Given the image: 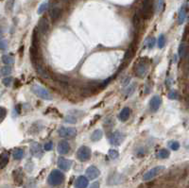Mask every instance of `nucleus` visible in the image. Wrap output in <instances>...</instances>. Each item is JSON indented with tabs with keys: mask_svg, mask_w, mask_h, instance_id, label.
I'll list each match as a JSON object with an SVG mask.
<instances>
[{
	"mask_svg": "<svg viewBox=\"0 0 189 188\" xmlns=\"http://www.w3.org/2000/svg\"><path fill=\"white\" fill-rule=\"evenodd\" d=\"M133 71H134V74L137 78H140V79H143L146 77L148 71H149V62L147 59H142L140 60L136 64L135 66L133 67Z\"/></svg>",
	"mask_w": 189,
	"mask_h": 188,
	"instance_id": "f257e3e1",
	"label": "nucleus"
},
{
	"mask_svg": "<svg viewBox=\"0 0 189 188\" xmlns=\"http://www.w3.org/2000/svg\"><path fill=\"white\" fill-rule=\"evenodd\" d=\"M64 180V175L62 171L54 169L50 172L49 178H47V182L51 186H58L63 183Z\"/></svg>",
	"mask_w": 189,
	"mask_h": 188,
	"instance_id": "f03ea898",
	"label": "nucleus"
},
{
	"mask_svg": "<svg viewBox=\"0 0 189 188\" xmlns=\"http://www.w3.org/2000/svg\"><path fill=\"white\" fill-rule=\"evenodd\" d=\"M31 91L34 95H36L38 98L42 99H44V100H52V96L51 94L47 91L45 88L40 86V85H33L31 87Z\"/></svg>",
	"mask_w": 189,
	"mask_h": 188,
	"instance_id": "7ed1b4c3",
	"label": "nucleus"
},
{
	"mask_svg": "<svg viewBox=\"0 0 189 188\" xmlns=\"http://www.w3.org/2000/svg\"><path fill=\"white\" fill-rule=\"evenodd\" d=\"M166 169V167L164 165H158V166H155L151 169H150L148 172H146L143 176V180L145 181H148V180H151L152 179H154L155 177H157L158 175H160L162 172H164Z\"/></svg>",
	"mask_w": 189,
	"mask_h": 188,
	"instance_id": "20e7f679",
	"label": "nucleus"
},
{
	"mask_svg": "<svg viewBox=\"0 0 189 188\" xmlns=\"http://www.w3.org/2000/svg\"><path fill=\"white\" fill-rule=\"evenodd\" d=\"M91 154H92V151L90 148L86 146H81L77 151V158L80 162H86L91 158Z\"/></svg>",
	"mask_w": 189,
	"mask_h": 188,
	"instance_id": "39448f33",
	"label": "nucleus"
},
{
	"mask_svg": "<svg viewBox=\"0 0 189 188\" xmlns=\"http://www.w3.org/2000/svg\"><path fill=\"white\" fill-rule=\"evenodd\" d=\"M124 140H125V134L123 132L118 131V130L113 132L109 138L110 144L113 146H120L123 143Z\"/></svg>",
	"mask_w": 189,
	"mask_h": 188,
	"instance_id": "423d86ee",
	"label": "nucleus"
},
{
	"mask_svg": "<svg viewBox=\"0 0 189 188\" xmlns=\"http://www.w3.org/2000/svg\"><path fill=\"white\" fill-rule=\"evenodd\" d=\"M58 133L61 137L69 139V138H73L76 136L77 130L75 128H70V127H68V128L67 127H61L58 130Z\"/></svg>",
	"mask_w": 189,
	"mask_h": 188,
	"instance_id": "0eeeda50",
	"label": "nucleus"
},
{
	"mask_svg": "<svg viewBox=\"0 0 189 188\" xmlns=\"http://www.w3.org/2000/svg\"><path fill=\"white\" fill-rule=\"evenodd\" d=\"M152 0H144L143 9H142V15L145 19H149L152 15V8H153Z\"/></svg>",
	"mask_w": 189,
	"mask_h": 188,
	"instance_id": "6e6552de",
	"label": "nucleus"
},
{
	"mask_svg": "<svg viewBox=\"0 0 189 188\" xmlns=\"http://www.w3.org/2000/svg\"><path fill=\"white\" fill-rule=\"evenodd\" d=\"M37 29H38L39 33L42 35H45L47 33V31H49V23L46 18H41L40 19Z\"/></svg>",
	"mask_w": 189,
	"mask_h": 188,
	"instance_id": "1a4fd4ad",
	"label": "nucleus"
},
{
	"mask_svg": "<svg viewBox=\"0 0 189 188\" xmlns=\"http://www.w3.org/2000/svg\"><path fill=\"white\" fill-rule=\"evenodd\" d=\"M57 165L60 169H62L64 171H68L72 166V161L65 159L64 157H60L57 161Z\"/></svg>",
	"mask_w": 189,
	"mask_h": 188,
	"instance_id": "9d476101",
	"label": "nucleus"
},
{
	"mask_svg": "<svg viewBox=\"0 0 189 188\" xmlns=\"http://www.w3.org/2000/svg\"><path fill=\"white\" fill-rule=\"evenodd\" d=\"M30 151L32 153V155L36 158H41L43 154V150L42 148V146L39 143H32L30 146Z\"/></svg>",
	"mask_w": 189,
	"mask_h": 188,
	"instance_id": "9b49d317",
	"label": "nucleus"
},
{
	"mask_svg": "<svg viewBox=\"0 0 189 188\" xmlns=\"http://www.w3.org/2000/svg\"><path fill=\"white\" fill-rule=\"evenodd\" d=\"M100 175V171L94 165H91L86 169V176L89 180H94Z\"/></svg>",
	"mask_w": 189,
	"mask_h": 188,
	"instance_id": "f8f14e48",
	"label": "nucleus"
},
{
	"mask_svg": "<svg viewBox=\"0 0 189 188\" xmlns=\"http://www.w3.org/2000/svg\"><path fill=\"white\" fill-rule=\"evenodd\" d=\"M57 151L59 154L61 155H64L67 154L70 151V145L67 141H61V142L58 144L57 146Z\"/></svg>",
	"mask_w": 189,
	"mask_h": 188,
	"instance_id": "ddd939ff",
	"label": "nucleus"
},
{
	"mask_svg": "<svg viewBox=\"0 0 189 188\" xmlns=\"http://www.w3.org/2000/svg\"><path fill=\"white\" fill-rule=\"evenodd\" d=\"M162 104V99L159 96H154L150 101V109L151 112H157Z\"/></svg>",
	"mask_w": 189,
	"mask_h": 188,
	"instance_id": "4468645a",
	"label": "nucleus"
},
{
	"mask_svg": "<svg viewBox=\"0 0 189 188\" xmlns=\"http://www.w3.org/2000/svg\"><path fill=\"white\" fill-rule=\"evenodd\" d=\"M186 15H187V4L184 3L180 11H179V13H178V25H182L183 22L185 21V18H186Z\"/></svg>",
	"mask_w": 189,
	"mask_h": 188,
	"instance_id": "2eb2a0df",
	"label": "nucleus"
},
{
	"mask_svg": "<svg viewBox=\"0 0 189 188\" xmlns=\"http://www.w3.org/2000/svg\"><path fill=\"white\" fill-rule=\"evenodd\" d=\"M89 179L85 176H79L75 182V187L76 188H87L88 186V180Z\"/></svg>",
	"mask_w": 189,
	"mask_h": 188,
	"instance_id": "dca6fc26",
	"label": "nucleus"
},
{
	"mask_svg": "<svg viewBox=\"0 0 189 188\" xmlns=\"http://www.w3.org/2000/svg\"><path fill=\"white\" fill-rule=\"evenodd\" d=\"M13 180L17 185H21L23 182V172L21 168L15 169L13 172Z\"/></svg>",
	"mask_w": 189,
	"mask_h": 188,
	"instance_id": "f3484780",
	"label": "nucleus"
},
{
	"mask_svg": "<svg viewBox=\"0 0 189 188\" xmlns=\"http://www.w3.org/2000/svg\"><path fill=\"white\" fill-rule=\"evenodd\" d=\"M133 54H134V48H132V46H130V48L127 50V52H126V54L124 56L123 63H122V67H125L126 64H128L130 63V61L133 57Z\"/></svg>",
	"mask_w": 189,
	"mask_h": 188,
	"instance_id": "a211bd4d",
	"label": "nucleus"
},
{
	"mask_svg": "<svg viewBox=\"0 0 189 188\" xmlns=\"http://www.w3.org/2000/svg\"><path fill=\"white\" fill-rule=\"evenodd\" d=\"M130 109H129L128 107L123 108V109L121 110V112L119 113V114H118V118H119V120L122 121V122L127 121L128 118L130 117Z\"/></svg>",
	"mask_w": 189,
	"mask_h": 188,
	"instance_id": "6ab92c4d",
	"label": "nucleus"
},
{
	"mask_svg": "<svg viewBox=\"0 0 189 188\" xmlns=\"http://www.w3.org/2000/svg\"><path fill=\"white\" fill-rule=\"evenodd\" d=\"M187 50H188V46H187V43L185 42H181L179 45V50H178V53H179V56L180 58H184L186 56V53H187Z\"/></svg>",
	"mask_w": 189,
	"mask_h": 188,
	"instance_id": "aec40b11",
	"label": "nucleus"
},
{
	"mask_svg": "<svg viewBox=\"0 0 189 188\" xmlns=\"http://www.w3.org/2000/svg\"><path fill=\"white\" fill-rule=\"evenodd\" d=\"M142 14L140 13H135L133 15V18H132V22H133V26L136 29H140L141 27H142Z\"/></svg>",
	"mask_w": 189,
	"mask_h": 188,
	"instance_id": "412c9836",
	"label": "nucleus"
},
{
	"mask_svg": "<svg viewBox=\"0 0 189 188\" xmlns=\"http://www.w3.org/2000/svg\"><path fill=\"white\" fill-rule=\"evenodd\" d=\"M103 136V132L101 130H96L92 134H91V140L93 141V142H98V141H100Z\"/></svg>",
	"mask_w": 189,
	"mask_h": 188,
	"instance_id": "4be33fe9",
	"label": "nucleus"
},
{
	"mask_svg": "<svg viewBox=\"0 0 189 188\" xmlns=\"http://www.w3.org/2000/svg\"><path fill=\"white\" fill-rule=\"evenodd\" d=\"M61 13H62V10L58 7L56 8H53L50 12V17H51V20L52 21H56L59 19V17L61 16Z\"/></svg>",
	"mask_w": 189,
	"mask_h": 188,
	"instance_id": "5701e85b",
	"label": "nucleus"
},
{
	"mask_svg": "<svg viewBox=\"0 0 189 188\" xmlns=\"http://www.w3.org/2000/svg\"><path fill=\"white\" fill-rule=\"evenodd\" d=\"M169 155H170L169 151L166 149H162L156 152V157L158 159H167L169 157Z\"/></svg>",
	"mask_w": 189,
	"mask_h": 188,
	"instance_id": "b1692460",
	"label": "nucleus"
},
{
	"mask_svg": "<svg viewBox=\"0 0 189 188\" xmlns=\"http://www.w3.org/2000/svg\"><path fill=\"white\" fill-rule=\"evenodd\" d=\"M9 163V154L7 152L2 153L1 159H0V168L3 169Z\"/></svg>",
	"mask_w": 189,
	"mask_h": 188,
	"instance_id": "393cba45",
	"label": "nucleus"
},
{
	"mask_svg": "<svg viewBox=\"0 0 189 188\" xmlns=\"http://www.w3.org/2000/svg\"><path fill=\"white\" fill-rule=\"evenodd\" d=\"M23 156H24V150H23L22 149L17 148V149H15V150H13V157L14 160L19 161V160H21V159L23 158Z\"/></svg>",
	"mask_w": 189,
	"mask_h": 188,
	"instance_id": "a878e982",
	"label": "nucleus"
},
{
	"mask_svg": "<svg viewBox=\"0 0 189 188\" xmlns=\"http://www.w3.org/2000/svg\"><path fill=\"white\" fill-rule=\"evenodd\" d=\"M2 62L6 65H12L14 64V59L11 55H3L2 56Z\"/></svg>",
	"mask_w": 189,
	"mask_h": 188,
	"instance_id": "bb28decb",
	"label": "nucleus"
},
{
	"mask_svg": "<svg viewBox=\"0 0 189 188\" xmlns=\"http://www.w3.org/2000/svg\"><path fill=\"white\" fill-rule=\"evenodd\" d=\"M13 71V68L10 65H5L1 68V76L2 77H7L9 76Z\"/></svg>",
	"mask_w": 189,
	"mask_h": 188,
	"instance_id": "cd10ccee",
	"label": "nucleus"
},
{
	"mask_svg": "<svg viewBox=\"0 0 189 188\" xmlns=\"http://www.w3.org/2000/svg\"><path fill=\"white\" fill-rule=\"evenodd\" d=\"M155 43H156V40H155L154 37H149V38L146 40V42H145L146 45L148 46V48H149L150 49H151V48H154Z\"/></svg>",
	"mask_w": 189,
	"mask_h": 188,
	"instance_id": "c85d7f7f",
	"label": "nucleus"
},
{
	"mask_svg": "<svg viewBox=\"0 0 189 188\" xmlns=\"http://www.w3.org/2000/svg\"><path fill=\"white\" fill-rule=\"evenodd\" d=\"M78 119H77V116L75 114H68L65 118H64V122L65 123H69V124H75L77 123Z\"/></svg>",
	"mask_w": 189,
	"mask_h": 188,
	"instance_id": "c756f323",
	"label": "nucleus"
},
{
	"mask_svg": "<svg viewBox=\"0 0 189 188\" xmlns=\"http://www.w3.org/2000/svg\"><path fill=\"white\" fill-rule=\"evenodd\" d=\"M158 48H163L164 46L166 45V38H165V35L164 34H161L158 38Z\"/></svg>",
	"mask_w": 189,
	"mask_h": 188,
	"instance_id": "7c9ffc66",
	"label": "nucleus"
},
{
	"mask_svg": "<svg viewBox=\"0 0 189 188\" xmlns=\"http://www.w3.org/2000/svg\"><path fill=\"white\" fill-rule=\"evenodd\" d=\"M47 8H49V3L47 2H43V3H42L41 5H40V7L38 8V14H42V13H43L46 10H47Z\"/></svg>",
	"mask_w": 189,
	"mask_h": 188,
	"instance_id": "2f4dec72",
	"label": "nucleus"
},
{
	"mask_svg": "<svg viewBox=\"0 0 189 188\" xmlns=\"http://www.w3.org/2000/svg\"><path fill=\"white\" fill-rule=\"evenodd\" d=\"M168 147L172 150H178L180 149V143L178 141H171V142L168 143Z\"/></svg>",
	"mask_w": 189,
	"mask_h": 188,
	"instance_id": "473e14b6",
	"label": "nucleus"
},
{
	"mask_svg": "<svg viewBox=\"0 0 189 188\" xmlns=\"http://www.w3.org/2000/svg\"><path fill=\"white\" fill-rule=\"evenodd\" d=\"M108 156H109L112 160H115V159H116V158L119 156V153H118V151L115 150H110L109 152H108Z\"/></svg>",
	"mask_w": 189,
	"mask_h": 188,
	"instance_id": "72a5a7b5",
	"label": "nucleus"
},
{
	"mask_svg": "<svg viewBox=\"0 0 189 188\" xmlns=\"http://www.w3.org/2000/svg\"><path fill=\"white\" fill-rule=\"evenodd\" d=\"M165 7V0H157V12L158 13H162Z\"/></svg>",
	"mask_w": 189,
	"mask_h": 188,
	"instance_id": "f704fd0d",
	"label": "nucleus"
},
{
	"mask_svg": "<svg viewBox=\"0 0 189 188\" xmlns=\"http://www.w3.org/2000/svg\"><path fill=\"white\" fill-rule=\"evenodd\" d=\"M134 87H135V84H131V85H130V86L127 87V89H126V91H125V95H126L127 97H130V95H131V94L133 93Z\"/></svg>",
	"mask_w": 189,
	"mask_h": 188,
	"instance_id": "c9c22d12",
	"label": "nucleus"
},
{
	"mask_svg": "<svg viewBox=\"0 0 189 188\" xmlns=\"http://www.w3.org/2000/svg\"><path fill=\"white\" fill-rule=\"evenodd\" d=\"M168 99H179V94L176 91H171L168 93Z\"/></svg>",
	"mask_w": 189,
	"mask_h": 188,
	"instance_id": "e433bc0d",
	"label": "nucleus"
},
{
	"mask_svg": "<svg viewBox=\"0 0 189 188\" xmlns=\"http://www.w3.org/2000/svg\"><path fill=\"white\" fill-rule=\"evenodd\" d=\"M52 148H53V144H52L51 141H49V142H46V143L43 145V149H44V150H46V151L51 150Z\"/></svg>",
	"mask_w": 189,
	"mask_h": 188,
	"instance_id": "4c0bfd02",
	"label": "nucleus"
},
{
	"mask_svg": "<svg viewBox=\"0 0 189 188\" xmlns=\"http://www.w3.org/2000/svg\"><path fill=\"white\" fill-rule=\"evenodd\" d=\"M12 81H13V79H12L11 77H6V78H4L3 80H2V82H3V84H4L5 86H10L11 83H12Z\"/></svg>",
	"mask_w": 189,
	"mask_h": 188,
	"instance_id": "58836bf2",
	"label": "nucleus"
},
{
	"mask_svg": "<svg viewBox=\"0 0 189 188\" xmlns=\"http://www.w3.org/2000/svg\"><path fill=\"white\" fill-rule=\"evenodd\" d=\"M0 118H1V122L4 120V118H5V116L7 115V110L4 108V107H1V109H0Z\"/></svg>",
	"mask_w": 189,
	"mask_h": 188,
	"instance_id": "ea45409f",
	"label": "nucleus"
},
{
	"mask_svg": "<svg viewBox=\"0 0 189 188\" xmlns=\"http://www.w3.org/2000/svg\"><path fill=\"white\" fill-rule=\"evenodd\" d=\"M0 48H1L2 51H5L8 48V42L6 40H1V43H0Z\"/></svg>",
	"mask_w": 189,
	"mask_h": 188,
	"instance_id": "a19ab883",
	"label": "nucleus"
},
{
	"mask_svg": "<svg viewBox=\"0 0 189 188\" xmlns=\"http://www.w3.org/2000/svg\"><path fill=\"white\" fill-rule=\"evenodd\" d=\"M89 188H100V183H99L98 181L94 182V183H92V184L90 185Z\"/></svg>",
	"mask_w": 189,
	"mask_h": 188,
	"instance_id": "79ce46f5",
	"label": "nucleus"
},
{
	"mask_svg": "<svg viewBox=\"0 0 189 188\" xmlns=\"http://www.w3.org/2000/svg\"><path fill=\"white\" fill-rule=\"evenodd\" d=\"M130 78H126V79H124V81L122 82V84H123V85H125V86H127V85H128V83L130 82Z\"/></svg>",
	"mask_w": 189,
	"mask_h": 188,
	"instance_id": "37998d69",
	"label": "nucleus"
},
{
	"mask_svg": "<svg viewBox=\"0 0 189 188\" xmlns=\"http://www.w3.org/2000/svg\"><path fill=\"white\" fill-rule=\"evenodd\" d=\"M186 103H187V106L189 107V98H187V99H186Z\"/></svg>",
	"mask_w": 189,
	"mask_h": 188,
	"instance_id": "c03bdc74",
	"label": "nucleus"
},
{
	"mask_svg": "<svg viewBox=\"0 0 189 188\" xmlns=\"http://www.w3.org/2000/svg\"><path fill=\"white\" fill-rule=\"evenodd\" d=\"M64 1H67V0H64Z\"/></svg>",
	"mask_w": 189,
	"mask_h": 188,
	"instance_id": "a18cd8bd",
	"label": "nucleus"
}]
</instances>
